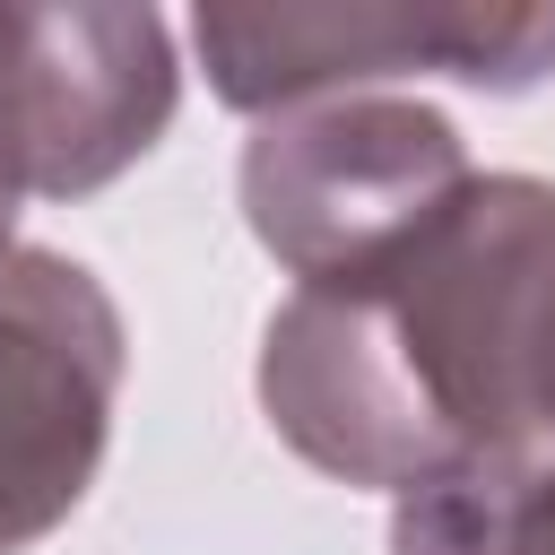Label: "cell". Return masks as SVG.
Masks as SVG:
<instances>
[{"mask_svg": "<svg viewBox=\"0 0 555 555\" xmlns=\"http://www.w3.org/2000/svg\"><path fill=\"white\" fill-rule=\"evenodd\" d=\"M121 330L87 269L17 251L0 260V555L43 538L104 451Z\"/></svg>", "mask_w": 555, "mask_h": 555, "instance_id": "cell-1", "label": "cell"}, {"mask_svg": "<svg viewBox=\"0 0 555 555\" xmlns=\"http://www.w3.org/2000/svg\"><path fill=\"white\" fill-rule=\"evenodd\" d=\"M451 191L460 156L434 113H330L251 156V217L269 251H286L304 278L382 251Z\"/></svg>", "mask_w": 555, "mask_h": 555, "instance_id": "cell-2", "label": "cell"}, {"mask_svg": "<svg viewBox=\"0 0 555 555\" xmlns=\"http://www.w3.org/2000/svg\"><path fill=\"white\" fill-rule=\"evenodd\" d=\"M399 555H555V434L486 442L408 486Z\"/></svg>", "mask_w": 555, "mask_h": 555, "instance_id": "cell-3", "label": "cell"}, {"mask_svg": "<svg viewBox=\"0 0 555 555\" xmlns=\"http://www.w3.org/2000/svg\"><path fill=\"white\" fill-rule=\"evenodd\" d=\"M0 260H9V182H0Z\"/></svg>", "mask_w": 555, "mask_h": 555, "instance_id": "cell-4", "label": "cell"}]
</instances>
